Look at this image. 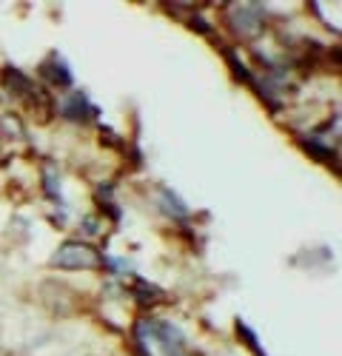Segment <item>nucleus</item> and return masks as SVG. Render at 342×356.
<instances>
[{"instance_id": "f257e3e1", "label": "nucleus", "mask_w": 342, "mask_h": 356, "mask_svg": "<svg viewBox=\"0 0 342 356\" xmlns=\"http://www.w3.org/2000/svg\"><path fill=\"white\" fill-rule=\"evenodd\" d=\"M51 262L66 271H92L103 265V254L97 248H92L89 243H63L54 251Z\"/></svg>"}, {"instance_id": "f03ea898", "label": "nucleus", "mask_w": 342, "mask_h": 356, "mask_svg": "<svg viewBox=\"0 0 342 356\" xmlns=\"http://www.w3.org/2000/svg\"><path fill=\"white\" fill-rule=\"evenodd\" d=\"M263 17H266V9L260 3H240L228 12V26L234 29L237 38H256L263 29Z\"/></svg>"}, {"instance_id": "7ed1b4c3", "label": "nucleus", "mask_w": 342, "mask_h": 356, "mask_svg": "<svg viewBox=\"0 0 342 356\" xmlns=\"http://www.w3.org/2000/svg\"><path fill=\"white\" fill-rule=\"evenodd\" d=\"M60 114L72 123H86V120H92V117H97V108L89 103V97L83 92H77L60 103Z\"/></svg>"}, {"instance_id": "20e7f679", "label": "nucleus", "mask_w": 342, "mask_h": 356, "mask_svg": "<svg viewBox=\"0 0 342 356\" xmlns=\"http://www.w3.org/2000/svg\"><path fill=\"white\" fill-rule=\"evenodd\" d=\"M38 74L40 77H46L49 83H54V86H72V72H69V66H66V60L60 54H49L46 60L40 63V69H38Z\"/></svg>"}, {"instance_id": "39448f33", "label": "nucleus", "mask_w": 342, "mask_h": 356, "mask_svg": "<svg viewBox=\"0 0 342 356\" xmlns=\"http://www.w3.org/2000/svg\"><path fill=\"white\" fill-rule=\"evenodd\" d=\"M3 80H6V86H9V92L17 95V97H32V95H35V83L28 80L23 72L12 69V66L3 69Z\"/></svg>"}, {"instance_id": "423d86ee", "label": "nucleus", "mask_w": 342, "mask_h": 356, "mask_svg": "<svg viewBox=\"0 0 342 356\" xmlns=\"http://www.w3.org/2000/svg\"><path fill=\"white\" fill-rule=\"evenodd\" d=\"M160 209H163V214L177 217V220L188 217V209L180 202V197H177L174 191H168V188H160Z\"/></svg>"}, {"instance_id": "0eeeda50", "label": "nucleus", "mask_w": 342, "mask_h": 356, "mask_svg": "<svg viewBox=\"0 0 342 356\" xmlns=\"http://www.w3.org/2000/svg\"><path fill=\"white\" fill-rule=\"evenodd\" d=\"M305 152L314 157V160H325V163H336V152H331V145H323L320 140H305Z\"/></svg>"}, {"instance_id": "6e6552de", "label": "nucleus", "mask_w": 342, "mask_h": 356, "mask_svg": "<svg viewBox=\"0 0 342 356\" xmlns=\"http://www.w3.org/2000/svg\"><path fill=\"white\" fill-rule=\"evenodd\" d=\"M134 296H137V300L142 302V305H149L152 300H163V291L160 288H154V285H149V282H137L134 285Z\"/></svg>"}, {"instance_id": "1a4fd4ad", "label": "nucleus", "mask_w": 342, "mask_h": 356, "mask_svg": "<svg viewBox=\"0 0 342 356\" xmlns=\"http://www.w3.org/2000/svg\"><path fill=\"white\" fill-rule=\"evenodd\" d=\"M43 186H46V194H49V197L63 200V197H60V180L54 177V168H51V165L43 168Z\"/></svg>"}, {"instance_id": "9d476101", "label": "nucleus", "mask_w": 342, "mask_h": 356, "mask_svg": "<svg viewBox=\"0 0 342 356\" xmlns=\"http://www.w3.org/2000/svg\"><path fill=\"white\" fill-rule=\"evenodd\" d=\"M237 337H243V339H245V345H248L256 356H266V353H263V348H260V342H256V337L248 331V325H245V322H237Z\"/></svg>"}, {"instance_id": "9b49d317", "label": "nucleus", "mask_w": 342, "mask_h": 356, "mask_svg": "<svg viewBox=\"0 0 342 356\" xmlns=\"http://www.w3.org/2000/svg\"><path fill=\"white\" fill-rule=\"evenodd\" d=\"M17 123H20L17 117H3V131L6 134H15V137H23V129Z\"/></svg>"}]
</instances>
